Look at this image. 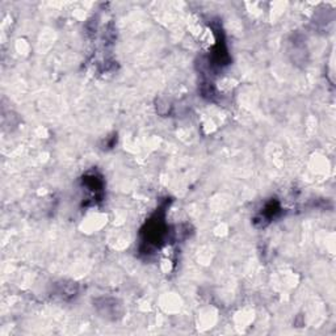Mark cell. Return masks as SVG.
Wrapping results in <instances>:
<instances>
[{
  "label": "cell",
  "mask_w": 336,
  "mask_h": 336,
  "mask_svg": "<svg viewBox=\"0 0 336 336\" xmlns=\"http://www.w3.org/2000/svg\"><path fill=\"white\" fill-rule=\"evenodd\" d=\"M280 212V205L277 201H270L265 205V208L263 209V212L260 214L259 221H261V225L270 222L274 217L277 216V213Z\"/></svg>",
  "instance_id": "6da1fadb"
}]
</instances>
